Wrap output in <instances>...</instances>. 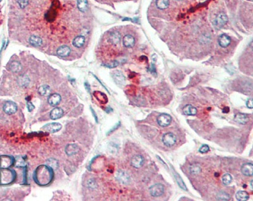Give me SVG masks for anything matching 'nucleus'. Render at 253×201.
<instances>
[{
	"label": "nucleus",
	"mask_w": 253,
	"mask_h": 201,
	"mask_svg": "<svg viewBox=\"0 0 253 201\" xmlns=\"http://www.w3.org/2000/svg\"><path fill=\"white\" fill-rule=\"evenodd\" d=\"M121 40V35L119 32H113L110 34L109 40L110 41L114 44H116L120 43Z\"/></svg>",
	"instance_id": "19"
},
{
	"label": "nucleus",
	"mask_w": 253,
	"mask_h": 201,
	"mask_svg": "<svg viewBox=\"0 0 253 201\" xmlns=\"http://www.w3.org/2000/svg\"><path fill=\"white\" fill-rule=\"evenodd\" d=\"M70 53V48L68 47V46L64 45L61 46L57 50V53L59 56L64 57L68 56Z\"/></svg>",
	"instance_id": "18"
},
{
	"label": "nucleus",
	"mask_w": 253,
	"mask_h": 201,
	"mask_svg": "<svg viewBox=\"0 0 253 201\" xmlns=\"http://www.w3.org/2000/svg\"><path fill=\"white\" fill-rule=\"evenodd\" d=\"M183 113L187 116H194L197 113L196 107L191 105H187L183 108Z\"/></svg>",
	"instance_id": "17"
},
{
	"label": "nucleus",
	"mask_w": 253,
	"mask_h": 201,
	"mask_svg": "<svg viewBox=\"0 0 253 201\" xmlns=\"http://www.w3.org/2000/svg\"><path fill=\"white\" fill-rule=\"evenodd\" d=\"M144 163V159L140 155L134 156L131 159V165L135 168H141Z\"/></svg>",
	"instance_id": "8"
},
{
	"label": "nucleus",
	"mask_w": 253,
	"mask_h": 201,
	"mask_svg": "<svg viewBox=\"0 0 253 201\" xmlns=\"http://www.w3.org/2000/svg\"><path fill=\"white\" fill-rule=\"evenodd\" d=\"M118 149H119L118 146H117L115 143H111L109 145V146H108V150H109V152H110L112 154H115V153L117 152V151H118Z\"/></svg>",
	"instance_id": "33"
},
{
	"label": "nucleus",
	"mask_w": 253,
	"mask_h": 201,
	"mask_svg": "<svg viewBox=\"0 0 253 201\" xmlns=\"http://www.w3.org/2000/svg\"><path fill=\"white\" fill-rule=\"evenodd\" d=\"M119 64V63L118 62L114 61V62H112L110 63H108V64H105V66L108 67H109V68H113V67H115L116 66H118Z\"/></svg>",
	"instance_id": "37"
},
{
	"label": "nucleus",
	"mask_w": 253,
	"mask_h": 201,
	"mask_svg": "<svg viewBox=\"0 0 253 201\" xmlns=\"http://www.w3.org/2000/svg\"><path fill=\"white\" fill-rule=\"evenodd\" d=\"M246 105L248 108H252V107H253V101H252V98H249V99L248 100V101L246 102Z\"/></svg>",
	"instance_id": "38"
},
{
	"label": "nucleus",
	"mask_w": 253,
	"mask_h": 201,
	"mask_svg": "<svg viewBox=\"0 0 253 201\" xmlns=\"http://www.w3.org/2000/svg\"><path fill=\"white\" fill-rule=\"evenodd\" d=\"M234 120L239 124H246L249 121V117L245 114L239 113L236 115L234 117Z\"/></svg>",
	"instance_id": "13"
},
{
	"label": "nucleus",
	"mask_w": 253,
	"mask_h": 201,
	"mask_svg": "<svg viewBox=\"0 0 253 201\" xmlns=\"http://www.w3.org/2000/svg\"><path fill=\"white\" fill-rule=\"evenodd\" d=\"M85 43V38L82 36H79L76 37L73 41V44L77 48L82 47Z\"/></svg>",
	"instance_id": "21"
},
{
	"label": "nucleus",
	"mask_w": 253,
	"mask_h": 201,
	"mask_svg": "<svg viewBox=\"0 0 253 201\" xmlns=\"http://www.w3.org/2000/svg\"><path fill=\"white\" fill-rule=\"evenodd\" d=\"M48 165L53 169H57L58 166V161L55 159H50L48 161Z\"/></svg>",
	"instance_id": "31"
},
{
	"label": "nucleus",
	"mask_w": 253,
	"mask_h": 201,
	"mask_svg": "<svg viewBox=\"0 0 253 201\" xmlns=\"http://www.w3.org/2000/svg\"><path fill=\"white\" fill-rule=\"evenodd\" d=\"M79 150V147L77 144H69L65 148V152L68 156H72L76 154Z\"/></svg>",
	"instance_id": "11"
},
{
	"label": "nucleus",
	"mask_w": 253,
	"mask_h": 201,
	"mask_svg": "<svg viewBox=\"0 0 253 201\" xmlns=\"http://www.w3.org/2000/svg\"><path fill=\"white\" fill-rule=\"evenodd\" d=\"M231 43V39L227 34H223L220 35L218 38V44L222 48H226Z\"/></svg>",
	"instance_id": "10"
},
{
	"label": "nucleus",
	"mask_w": 253,
	"mask_h": 201,
	"mask_svg": "<svg viewBox=\"0 0 253 201\" xmlns=\"http://www.w3.org/2000/svg\"><path fill=\"white\" fill-rule=\"evenodd\" d=\"M210 148L207 145H203L199 149V151L201 153H206L209 151Z\"/></svg>",
	"instance_id": "35"
},
{
	"label": "nucleus",
	"mask_w": 253,
	"mask_h": 201,
	"mask_svg": "<svg viewBox=\"0 0 253 201\" xmlns=\"http://www.w3.org/2000/svg\"><path fill=\"white\" fill-rule=\"evenodd\" d=\"M156 4L159 9L163 10V9H165L168 6L169 1L168 0H156Z\"/></svg>",
	"instance_id": "27"
},
{
	"label": "nucleus",
	"mask_w": 253,
	"mask_h": 201,
	"mask_svg": "<svg viewBox=\"0 0 253 201\" xmlns=\"http://www.w3.org/2000/svg\"><path fill=\"white\" fill-rule=\"evenodd\" d=\"M38 92L42 96H48L51 93L50 87L46 85H42L39 88Z\"/></svg>",
	"instance_id": "24"
},
{
	"label": "nucleus",
	"mask_w": 253,
	"mask_h": 201,
	"mask_svg": "<svg viewBox=\"0 0 253 201\" xmlns=\"http://www.w3.org/2000/svg\"><path fill=\"white\" fill-rule=\"evenodd\" d=\"M216 198L218 200H229L230 199V195L224 191H220L216 194Z\"/></svg>",
	"instance_id": "26"
},
{
	"label": "nucleus",
	"mask_w": 253,
	"mask_h": 201,
	"mask_svg": "<svg viewBox=\"0 0 253 201\" xmlns=\"http://www.w3.org/2000/svg\"><path fill=\"white\" fill-rule=\"evenodd\" d=\"M63 115V109L59 107H57L53 109L50 114V117L52 119H58L61 117Z\"/></svg>",
	"instance_id": "16"
},
{
	"label": "nucleus",
	"mask_w": 253,
	"mask_h": 201,
	"mask_svg": "<svg viewBox=\"0 0 253 201\" xmlns=\"http://www.w3.org/2000/svg\"><path fill=\"white\" fill-rule=\"evenodd\" d=\"M190 172H191V174L197 175L201 172V168L197 164H193L190 167Z\"/></svg>",
	"instance_id": "29"
},
{
	"label": "nucleus",
	"mask_w": 253,
	"mask_h": 201,
	"mask_svg": "<svg viewBox=\"0 0 253 201\" xmlns=\"http://www.w3.org/2000/svg\"><path fill=\"white\" fill-rule=\"evenodd\" d=\"M18 3L22 8H24L28 5L29 2L28 0H18Z\"/></svg>",
	"instance_id": "36"
},
{
	"label": "nucleus",
	"mask_w": 253,
	"mask_h": 201,
	"mask_svg": "<svg viewBox=\"0 0 253 201\" xmlns=\"http://www.w3.org/2000/svg\"><path fill=\"white\" fill-rule=\"evenodd\" d=\"M123 44L127 48H131L135 44V39L131 35H126L123 39Z\"/></svg>",
	"instance_id": "14"
},
{
	"label": "nucleus",
	"mask_w": 253,
	"mask_h": 201,
	"mask_svg": "<svg viewBox=\"0 0 253 201\" xmlns=\"http://www.w3.org/2000/svg\"><path fill=\"white\" fill-rule=\"evenodd\" d=\"M252 182H253V181L251 180V189L253 188V187H252Z\"/></svg>",
	"instance_id": "41"
},
{
	"label": "nucleus",
	"mask_w": 253,
	"mask_h": 201,
	"mask_svg": "<svg viewBox=\"0 0 253 201\" xmlns=\"http://www.w3.org/2000/svg\"><path fill=\"white\" fill-rule=\"evenodd\" d=\"M77 7L80 12H85L88 8L87 0H78Z\"/></svg>",
	"instance_id": "22"
},
{
	"label": "nucleus",
	"mask_w": 253,
	"mask_h": 201,
	"mask_svg": "<svg viewBox=\"0 0 253 201\" xmlns=\"http://www.w3.org/2000/svg\"><path fill=\"white\" fill-rule=\"evenodd\" d=\"M2 0H0V2H2Z\"/></svg>",
	"instance_id": "42"
},
{
	"label": "nucleus",
	"mask_w": 253,
	"mask_h": 201,
	"mask_svg": "<svg viewBox=\"0 0 253 201\" xmlns=\"http://www.w3.org/2000/svg\"><path fill=\"white\" fill-rule=\"evenodd\" d=\"M158 124L161 127H167L171 122V117L168 114H161L157 118Z\"/></svg>",
	"instance_id": "5"
},
{
	"label": "nucleus",
	"mask_w": 253,
	"mask_h": 201,
	"mask_svg": "<svg viewBox=\"0 0 253 201\" xmlns=\"http://www.w3.org/2000/svg\"><path fill=\"white\" fill-rule=\"evenodd\" d=\"M29 42L34 47H39L42 44V41L41 38L37 36H32L29 39Z\"/></svg>",
	"instance_id": "25"
},
{
	"label": "nucleus",
	"mask_w": 253,
	"mask_h": 201,
	"mask_svg": "<svg viewBox=\"0 0 253 201\" xmlns=\"http://www.w3.org/2000/svg\"><path fill=\"white\" fill-rule=\"evenodd\" d=\"M61 128V125L60 123H53L50 124H46L42 127V129L50 133H56L60 130Z\"/></svg>",
	"instance_id": "7"
},
{
	"label": "nucleus",
	"mask_w": 253,
	"mask_h": 201,
	"mask_svg": "<svg viewBox=\"0 0 253 201\" xmlns=\"http://www.w3.org/2000/svg\"><path fill=\"white\" fill-rule=\"evenodd\" d=\"M249 198V196L246 191L240 190L238 191L236 194V199L239 201H246L248 200Z\"/></svg>",
	"instance_id": "20"
},
{
	"label": "nucleus",
	"mask_w": 253,
	"mask_h": 201,
	"mask_svg": "<svg viewBox=\"0 0 253 201\" xmlns=\"http://www.w3.org/2000/svg\"><path fill=\"white\" fill-rule=\"evenodd\" d=\"M87 187L90 189H95L97 187V184L94 179H90L87 181Z\"/></svg>",
	"instance_id": "32"
},
{
	"label": "nucleus",
	"mask_w": 253,
	"mask_h": 201,
	"mask_svg": "<svg viewBox=\"0 0 253 201\" xmlns=\"http://www.w3.org/2000/svg\"><path fill=\"white\" fill-rule=\"evenodd\" d=\"M3 111L8 114L12 115L15 114L17 111V106L13 102H6L3 105Z\"/></svg>",
	"instance_id": "6"
},
{
	"label": "nucleus",
	"mask_w": 253,
	"mask_h": 201,
	"mask_svg": "<svg viewBox=\"0 0 253 201\" xmlns=\"http://www.w3.org/2000/svg\"><path fill=\"white\" fill-rule=\"evenodd\" d=\"M227 21H228L227 16L224 13H220L215 18L213 24L216 28L219 29L222 27L226 23H227Z\"/></svg>",
	"instance_id": "4"
},
{
	"label": "nucleus",
	"mask_w": 253,
	"mask_h": 201,
	"mask_svg": "<svg viewBox=\"0 0 253 201\" xmlns=\"http://www.w3.org/2000/svg\"><path fill=\"white\" fill-rule=\"evenodd\" d=\"M162 141L167 147H171L176 143L177 136L172 133H167L163 136Z\"/></svg>",
	"instance_id": "2"
},
{
	"label": "nucleus",
	"mask_w": 253,
	"mask_h": 201,
	"mask_svg": "<svg viewBox=\"0 0 253 201\" xmlns=\"http://www.w3.org/2000/svg\"><path fill=\"white\" fill-rule=\"evenodd\" d=\"M61 101V97L59 94L54 93L50 95L48 98V103L51 106H56L60 104Z\"/></svg>",
	"instance_id": "15"
},
{
	"label": "nucleus",
	"mask_w": 253,
	"mask_h": 201,
	"mask_svg": "<svg viewBox=\"0 0 253 201\" xmlns=\"http://www.w3.org/2000/svg\"><path fill=\"white\" fill-rule=\"evenodd\" d=\"M19 83L21 86H27L29 84V79L25 76H22L19 78Z\"/></svg>",
	"instance_id": "30"
},
{
	"label": "nucleus",
	"mask_w": 253,
	"mask_h": 201,
	"mask_svg": "<svg viewBox=\"0 0 253 201\" xmlns=\"http://www.w3.org/2000/svg\"><path fill=\"white\" fill-rule=\"evenodd\" d=\"M165 187L161 184H156L152 185L149 188V193L151 195L155 197H158L164 194Z\"/></svg>",
	"instance_id": "1"
},
{
	"label": "nucleus",
	"mask_w": 253,
	"mask_h": 201,
	"mask_svg": "<svg viewBox=\"0 0 253 201\" xmlns=\"http://www.w3.org/2000/svg\"><path fill=\"white\" fill-rule=\"evenodd\" d=\"M175 179H176L177 181L178 182V184L179 186H180V187H181L182 189H184V190H187V189H186V187H185V184H184V181L182 180L181 178H180V176L178 174H177V175H175Z\"/></svg>",
	"instance_id": "34"
},
{
	"label": "nucleus",
	"mask_w": 253,
	"mask_h": 201,
	"mask_svg": "<svg viewBox=\"0 0 253 201\" xmlns=\"http://www.w3.org/2000/svg\"><path fill=\"white\" fill-rule=\"evenodd\" d=\"M116 178L123 185H128L130 182V177L128 173L122 170H119L116 173Z\"/></svg>",
	"instance_id": "3"
},
{
	"label": "nucleus",
	"mask_w": 253,
	"mask_h": 201,
	"mask_svg": "<svg viewBox=\"0 0 253 201\" xmlns=\"http://www.w3.org/2000/svg\"><path fill=\"white\" fill-rule=\"evenodd\" d=\"M223 112L224 113H228L229 112V107H225L223 110Z\"/></svg>",
	"instance_id": "40"
},
{
	"label": "nucleus",
	"mask_w": 253,
	"mask_h": 201,
	"mask_svg": "<svg viewBox=\"0 0 253 201\" xmlns=\"http://www.w3.org/2000/svg\"><path fill=\"white\" fill-rule=\"evenodd\" d=\"M113 78L114 81H115V83L118 85H123L125 83V77L120 71H119V70L115 71L113 73Z\"/></svg>",
	"instance_id": "12"
},
{
	"label": "nucleus",
	"mask_w": 253,
	"mask_h": 201,
	"mask_svg": "<svg viewBox=\"0 0 253 201\" xmlns=\"http://www.w3.org/2000/svg\"><path fill=\"white\" fill-rule=\"evenodd\" d=\"M28 111L29 112H31L34 108V106L33 105V104L31 102H29L28 103Z\"/></svg>",
	"instance_id": "39"
},
{
	"label": "nucleus",
	"mask_w": 253,
	"mask_h": 201,
	"mask_svg": "<svg viewBox=\"0 0 253 201\" xmlns=\"http://www.w3.org/2000/svg\"><path fill=\"white\" fill-rule=\"evenodd\" d=\"M9 69L10 70L15 73L19 72L22 70V66L19 62H12L10 66H9Z\"/></svg>",
	"instance_id": "23"
},
{
	"label": "nucleus",
	"mask_w": 253,
	"mask_h": 201,
	"mask_svg": "<svg viewBox=\"0 0 253 201\" xmlns=\"http://www.w3.org/2000/svg\"><path fill=\"white\" fill-rule=\"evenodd\" d=\"M223 184L225 185H229L232 181V176L229 174V173H226L223 176L222 179Z\"/></svg>",
	"instance_id": "28"
},
{
	"label": "nucleus",
	"mask_w": 253,
	"mask_h": 201,
	"mask_svg": "<svg viewBox=\"0 0 253 201\" xmlns=\"http://www.w3.org/2000/svg\"><path fill=\"white\" fill-rule=\"evenodd\" d=\"M241 172L244 175L246 176H252L253 175V165L252 163H245L241 167Z\"/></svg>",
	"instance_id": "9"
}]
</instances>
